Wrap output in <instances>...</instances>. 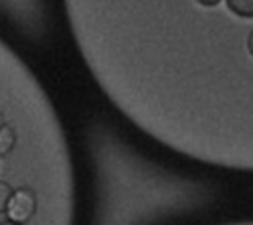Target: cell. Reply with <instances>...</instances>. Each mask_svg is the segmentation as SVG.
Segmentation results:
<instances>
[{
    "label": "cell",
    "mask_w": 253,
    "mask_h": 225,
    "mask_svg": "<svg viewBox=\"0 0 253 225\" xmlns=\"http://www.w3.org/2000/svg\"><path fill=\"white\" fill-rule=\"evenodd\" d=\"M16 146V130L10 124L0 126V156H6Z\"/></svg>",
    "instance_id": "7a4b0ae2"
},
{
    "label": "cell",
    "mask_w": 253,
    "mask_h": 225,
    "mask_svg": "<svg viewBox=\"0 0 253 225\" xmlns=\"http://www.w3.org/2000/svg\"><path fill=\"white\" fill-rule=\"evenodd\" d=\"M2 124H4V114L0 112V126H2Z\"/></svg>",
    "instance_id": "5b68a950"
},
{
    "label": "cell",
    "mask_w": 253,
    "mask_h": 225,
    "mask_svg": "<svg viewBox=\"0 0 253 225\" xmlns=\"http://www.w3.org/2000/svg\"><path fill=\"white\" fill-rule=\"evenodd\" d=\"M36 205H38L36 193L30 188H18V189L12 191L10 201H8L6 209H4V213H6L10 223L24 225L36 213Z\"/></svg>",
    "instance_id": "6da1fadb"
},
{
    "label": "cell",
    "mask_w": 253,
    "mask_h": 225,
    "mask_svg": "<svg viewBox=\"0 0 253 225\" xmlns=\"http://www.w3.org/2000/svg\"><path fill=\"white\" fill-rule=\"evenodd\" d=\"M0 225H16V223H10V221H6V223H0Z\"/></svg>",
    "instance_id": "8992f818"
},
{
    "label": "cell",
    "mask_w": 253,
    "mask_h": 225,
    "mask_svg": "<svg viewBox=\"0 0 253 225\" xmlns=\"http://www.w3.org/2000/svg\"><path fill=\"white\" fill-rule=\"evenodd\" d=\"M227 6L235 12V14H239V16H243V18H251L253 16V2L251 0H237V2H227Z\"/></svg>",
    "instance_id": "3957f363"
},
{
    "label": "cell",
    "mask_w": 253,
    "mask_h": 225,
    "mask_svg": "<svg viewBox=\"0 0 253 225\" xmlns=\"http://www.w3.org/2000/svg\"><path fill=\"white\" fill-rule=\"evenodd\" d=\"M12 191H14V188H12L8 182H2V180H0V213L6 209V205H8V201H10Z\"/></svg>",
    "instance_id": "277c9868"
}]
</instances>
